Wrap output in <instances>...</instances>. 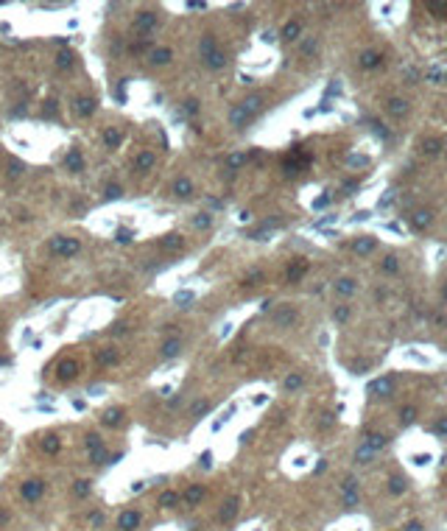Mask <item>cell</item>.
Listing matches in <instances>:
<instances>
[{
    "instance_id": "obj_23",
    "label": "cell",
    "mask_w": 447,
    "mask_h": 531,
    "mask_svg": "<svg viewBox=\"0 0 447 531\" xmlns=\"http://www.w3.org/2000/svg\"><path fill=\"white\" fill-rule=\"evenodd\" d=\"M380 59H383V56H380V51H363L361 53V62H358V64H361L363 70H369V67H378Z\"/></svg>"
},
{
    "instance_id": "obj_14",
    "label": "cell",
    "mask_w": 447,
    "mask_h": 531,
    "mask_svg": "<svg viewBox=\"0 0 447 531\" xmlns=\"http://www.w3.org/2000/svg\"><path fill=\"white\" fill-rule=\"evenodd\" d=\"M171 193L176 196V199H187V196H193V182H190L187 176H179L174 184H171Z\"/></svg>"
},
{
    "instance_id": "obj_58",
    "label": "cell",
    "mask_w": 447,
    "mask_h": 531,
    "mask_svg": "<svg viewBox=\"0 0 447 531\" xmlns=\"http://www.w3.org/2000/svg\"><path fill=\"white\" fill-rule=\"evenodd\" d=\"M433 431H436V433H442V436H444V433H447V420L436 422V428H433Z\"/></svg>"
},
{
    "instance_id": "obj_21",
    "label": "cell",
    "mask_w": 447,
    "mask_h": 531,
    "mask_svg": "<svg viewBox=\"0 0 447 531\" xmlns=\"http://www.w3.org/2000/svg\"><path fill=\"white\" fill-rule=\"evenodd\" d=\"M299 34H302V26L296 20H288L283 26V39H285V42H294V39H299Z\"/></svg>"
},
{
    "instance_id": "obj_3",
    "label": "cell",
    "mask_w": 447,
    "mask_h": 531,
    "mask_svg": "<svg viewBox=\"0 0 447 531\" xmlns=\"http://www.w3.org/2000/svg\"><path fill=\"white\" fill-rule=\"evenodd\" d=\"M70 106H73V112L79 118H92L95 109H98V98H92V95H76L70 101Z\"/></svg>"
},
{
    "instance_id": "obj_6",
    "label": "cell",
    "mask_w": 447,
    "mask_h": 531,
    "mask_svg": "<svg viewBox=\"0 0 447 531\" xmlns=\"http://www.w3.org/2000/svg\"><path fill=\"white\" fill-rule=\"evenodd\" d=\"M143 523V515L137 509H123L117 515V531H137Z\"/></svg>"
},
{
    "instance_id": "obj_19",
    "label": "cell",
    "mask_w": 447,
    "mask_h": 531,
    "mask_svg": "<svg viewBox=\"0 0 447 531\" xmlns=\"http://www.w3.org/2000/svg\"><path fill=\"white\" fill-rule=\"evenodd\" d=\"M121 140H123V134L117 132L115 126H106V129H104V148H106V151H117Z\"/></svg>"
},
{
    "instance_id": "obj_35",
    "label": "cell",
    "mask_w": 447,
    "mask_h": 531,
    "mask_svg": "<svg viewBox=\"0 0 447 531\" xmlns=\"http://www.w3.org/2000/svg\"><path fill=\"white\" fill-rule=\"evenodd\" d=\"M366 447H372L374 453L383 450V447H386V436H383V433H369V436H366Z\"/></svg>"
},
{
    "instance_id": "obj_50",
    "label": "cell",
    "mask_w": 447,
    "mask_h": 531,
    "mask_svg": "<svg viewBox=\"0 0 447 531\" xmlns=\"http://www.w3.org/2000/svg\"><path fill=\"white\" fill-rule=\"evenodd\" d=\"M400 422H403V425H411V422H414V408H403Z\"/></svg>"
},
{
    "instance_id": "obj_13",
    "label": "cell",
    "mask_w": 447,
    "mask_h": 531,
    "mask_svg": "<svg viewBox=\"0 0 447 531\" xmlns=\"http://www.w3.org/2000/svg\"><path fill=\"white\" fill-rule=\"evenodd\" d=\"M117 361H121V353H117L115 347H104V350H98V355H95V363H98V366H115Z\"/></svg>"
},
{
    "instance_id": "obj_27",
    "label": "cell",
    "mask_w": 447,
    "mask_h": 531,
    "mask_svg": "<svg viewBox=\"0 0 447 531\" xmlns=\"http://www.w3.org/2000/svg\"><path fill=\"white\" fill-rule=\"evenodd\" d=\"M302 386H305V378H302L299 372H291L288 378L283 380V389L285 391H296V389H302Z\"/></svg>"
},
{
    "instance_id": "obj_53",
    "label": "cell",
    "mask_w": 447,
    "mask_h": 531,
    "mask_svg": "<svg viewBox=\"0 0 447 531\" xmlns=\"http://www.w3.org/2000/svg\"><path fill=\"white\" fill-rule=\"evenodd\" d=\"M439 148H442V143H436V140H428V143H425V151H428V154H436Z\"/></svg>"
},
{
    "instance_id": "obj_25",
    "label": "cell",
    "mask_w": 447,
    "mask_h": 531,
    "mask_svg": "<svg viewBox=\"0 0 447 531\" xmlns=\"http://www.w3.org/2000/svg\"><path fill=\"white\" fill-rule=\"evenodd\" d=\"M433 221V216H431V210H416L414 216H411V224H414V229H425L428 224Z\"/></svg>"
},
{
    "instance_id": "obj_15",
    "label": "cell",
    "mask_w": 447,
    "mask_h": 531,
    "mask_svg": "<svg viewBox=\"0 0 447 531\" xmlns=\"http://www.w3.org/2000/svg\"><path fill=\"white\" fill-rule=\"evenodd\" d=\"M238 509H241V500H238V498H229V500H226V503L221 506V512H218V520H221V523L235 520V517H238Z\"/></svg>"
},
{
    "instance_id": "obj_30",
    "label": "cell",
    "mask_w": 447,
    "mask_h": 531,
    "mask_svg": "<svg viewBox=\"0 0 447 531\" xmlns=\"http://www.w3.org/2000/svg\"><path fill=\"white\" fill-rule=\"evenodd\" d=\"M294 319H296V313H294V308H279L277 313H274V321H277V325H294Z\"/></svg>"
},
{
    "instance_id": "obj_47",
    "label": "cell",
    "mask_w": 447,
    "mask_h": 531,
    "mask_svg": "<svg viewBox=\"0 0 447 531\" xmlns=\"http://www.w3.org/2000/svg\"><path fill=\"white\" fill-rule=\"evenodd\" d=\"M341 489H344V495H358V481L355 478H344Z\"/></svg>"
},
{
    "instance_id": "obj_26",
    "label": "cell",
    "mask_w": 447,
    "mask_h": 531,
    "mask_svg": "<svg viewBox=\"0 0 447 531\" xmlns=\"http://www.w3.org/2000/svg\"><path fill=\"white\" fill-rule=\"evenodd\" d=\"M336 291H338L341 296H352L355 291H358V285H355V280H352V277H341V280L336 283Z\"/></svg>"
},
{
    "instance_id": "obj_39",
    "label": "cell",
    "mask_w": 447,
    "mask_h": 531,
    "mask_svg": "<svg viewBox=\"0 0 447 531\" xmlns=\"http://www.w3.org/2000/svg\"><path fill=\"white\" fill-rule=\"evenodd\" d=\"M6 168H9V179H17L22 174V163H20V159H14V157L6 159Z\"/></svg>"
},
{
    "instance_id": "obj_48",
    "label": "cell",
    "mask_w": 447,
    "mask_h": 531,
    "mask_svg": "<svg viewBox=\"0 0 447 531\" xmlns=\"http://www.w3.org/2000/svg\"><path fill=\"white\" fill-rule=\"evenodd\" d=\"M84 445L89 447V450H95V447H101L104 442H101V436H98V433H87V436H84Z\"/></svg>"
},
{
    "instance_id": "obj_36",
    "label": "cell",
    "mask_w": 447,
    "mask_h": 531,
    "mask_svg": "<svg viewBox=\"0 0 447 531\" xmlns=\"http://www.w3.org/2000/svg\"><path fill=\"white\" fill-rule=\"evenodd\" d=\"M389 112L400 118V115H405V112H408V104H405L403 98H391V101H389Z\"/></svg>"
},
{
    "instance_id": "obj_43",
    "label": "cell",
    "mask_w": 447,
    "mask_h": 531,
    "mask_svg": "<svg viewBox=\"0 0 447 531\" xmlns=\"http://www.w3.org/2000/svg\"><path fill=\"white\" fill-rule=\"evenodd\" d=\"M87 492H89V481L87 478H81V481H76V484H73V495H76V498H84Z\"/></svg>"
},
{
    "instance_id": "obj_29",
    "label": "cell",
    "mask_w": 447,
    "mask_h": 531,
    "mask_svg": "<svg viewBox=\"0 0 447 531\" xmlns=\"http://www.w3.org/2000/svg\"><path fill=\"white\" fill-rule=\"evenodd\" d=\"M372 249H374V241H372V238H366V235L358 238V241L352 243V252L355 255H372Z\"/></svg>"
},
{
    "instance_id": "obj_20",
    "label": "cell",
    "mask_w": 447,
    "mask_h": 531,
    "mask_svg": "<svg viewBox=\"0 0 447 531\" xmlns=\"http://www.w3.org/2000/svg\"><path fill=\"white\" fill-rule=\"evenodd\" d=\"M56 67L59 70H73L76 67V53L73 51H59L56 53Z\"/></svg>"
},
{
    "instance_id": "obj_28",
    "label": "cell",
    "mask_w": 447,
    "mask_h": 531,
    "mask_svg": "<svg viewBox=\"0 0 447 531\" xmlns=\"http://www.w3.org/2000/svg\"><path fill=\"white\" fill-rule=\"evenodd\" d=\"M42 450L45 453H59V450H62V439H59L56 433H45V436H42Z\"/></svg>"
},
{
    "instance_id": "obj_59",
    "label": "cell",
    "mask_w": 447,
    "mask_h": 531,
    "mask_svg": "<svg viewBox=\"0 0 447 531\" xmlns=\"http://www.w3.org/2000/svg\"><path fill=\"white\" fill-rule=\"evenodd\" d=\"M442 294H444V299H447V285H444V291H442Z\"/></svg>"
},
{
    "instance_id": "obj_37",
    "label": "cell",
    "mask_w": 447,
    "mask_h": 531,
    "mask_svg": "<svg viewBox=\"0 0 447 531\" xmlns=\"http://www.w3.org/2000/svg\"><path fill=\"white\" fill-rule=\"evenodd\" d=\"M106 458H109V453H106V447H95V450H89V461L92 464H106Z\"/></svg>"
},
{
    "instance_id": "obj_9",
    "label": "cell",
    "mask_w": 447,
    "mask_h": 531,
    "mask_svg": "<svg viewBox=\"0 0 447 531\" xmlns=\"http://www.w3.org/2000/svg\"><path fill=\"white\" fill-rule=\"evenodd\" d=\"M207 498V489L201 487V484H190L187 489L182 492V500H184V506H199L201 500Z\"/></svg>"
},
{
    "instance_id": "obj_54",
    "label": "cell",
    "mask_w": 447,
    "mask_h": 531,
    "mask_svg": "<svg viewBox=\"0 0 447 531\" xmlns=\"http://www.w3.org/2000/svg\"><path fill=\"white\" fill-rule=\"evenodd\" d=\"M201 467H213V453H201Z\"/></svg>"
},
{
    "instance_id": "obj_55",
    "label": "cell",
    "mask_w": 447,
    "mask_h": 531,
    "mask_svg": "<svg viewBox=\"0 0 447 531\" xmlns=\"http://www.w3.org/2000/svg\"><path fill=\"white\" fill-rule=\"evenodd\" d=\"M115 238H117V241H121V243H129V241H132V232H126V229H121V232H117V235H115Z\"/></svg>"
},
{
    "instance_id": "obj_44",
    "label": "cell",
    "mask_w": 447,
    "mask_h": 531,
    "mask_svg": "<svg viewBox=\"0 0 447 531\" xmlns=\"http://www.w3.org/2000/svg\"><path fill=\"white\" fill-rule=\"evenodd\" d=\"M210 224H213V218L207 216V213H199V216L193 218V226H196V229H207Z\"/></svg>"
},
{
    "instance_id": "obj_1",
    "label": "cell",
    "mask_w": 447,
    "mask_h": 531,
    "mask_svg": "<svg viewBox=\"0 0 447 531\" xmlns=\"http://www.w3.org/2000/svg\"><path fill=\"white\" fill-rule=\"evenodd\" d=\"M260 106H263V98H260V95H249L246 101H241V104L229 112V123L235 129H246V123L260 112Z\"/></svg>"
},
{
    "instance_id": "obj_33",
    "label": "cell",
    "mask_w": 447,
    "mask_h": 531,
    "mask_svg": "<svg viewBox=\"0 0 447 531\" xmlns=\"http://www.w3.org/2000/svg\"><path fill=\"white\" fill-rule=\"evenodd\" d=\"M305 271H308V263H305V260H296V263H291V268H288V280H291V283H296Z\"/></svg>"
},
{
    "instance_id": "obj_18",
    "label": "cell",
    "mask_w": 447,
    "mask_h": 531,
    "mask_svg": "<svg viewBox=\"0 0 447 531\" xmlns=\"http://www.w3.org/2000/svg\"><path fill=\"white\" fill-rule=\"evenodd\" d=\"M159 246H162L165 252H176V249L184 246V238L179 235V232H168V235L159 238Z\"/></svg>"
},
{
    "instance_id": "obj_56",
    "label": "cell",
    "mask_w": 447,
    "mask_h": 531,
    "mask_svg": "<svg viewBox=\"0 0 447 531\" xmlns=\"http://www.w3.org/2000/svg\"><path fill=\"white\" fill-rule=\"evenodd\" d=\"M405 531H425V528H422V523H419V520H411L408 526H405Z\"/></svg>"
},
{
    "instance_id": "obj_24",
    "label": "cell",
    "mask_w": 447,
    "mask_h": 531,
    "mask_svg": "<svg viewBox=\"0 0 447 531\" xmlns=\"http://www.w3.org/2000/svg\"><path fill=\"white\" fill-rule=\"evenodd\" d=\"M204 64L210 70H221V67H226V56H224V51H213L210 56H204Z\"/></svg>"
},
{
    "instance_id": "obj_16",
    "label": "cell",
    "mask_w": 447,
    "mask_h": 531,
    "mask_svg": "<svg viewBox=\"0 0 447 531\" xmlns=\"http://www.w3.org/2000/svg\"><path fill=\"white\" fill-rule=\"evenodd\" d=\"M101 425H104V428L123 425V408H106L104 414H101Z\"/></svg>"
},
{
    "instance_id": "obj_2",
    "label": "cell",
    "mask_w": 447,
    "mask_h": 531,
    "mask_svg": "<svg viewBox=\"0 0 447 531\" xmlns=\"http://www.w3.org/2000/svg\"><path fill=\"white\" fill-rule=\"evenodd\" d=\"M48 252H51L53 258L70 260L73 255L81 252V241H79V238H67V235H56L51 243H48Z\"/></svg>"
},
{
    "instance_id": "obj_32",
    "label": "cell",
    "mask_w": 447,
    "mask_h": 531,
    "mask_svg": "<svg viewBox=\"0 0 447 531\" xmlns=\"http://www.w3.org/2000/svg\"><path fill=\"white\" fill-rule=\"evenodd\" d=\"M199 51H201V59H204V56H210L213 51H218V45H216V37H213V34H204V37H201V45H199Z\"/></svg>"
},
{
    "instance_id": "obj_17",
    "label": "cell",
    "mask_w": 447,
    "mask_h": 531,
    "mask_svg": "<svg viewBox=\"0 0 447 531\" xmlns=\"http://www.w3.org/2000/svg\"><path fill=\"white\" fill-rule=\"evenodd\" d=\"M157 503H159V509H176L182 503V495L174 492V489H165V492H159Z\"/></svg>"
},
{
    "instance_id": "obj_5",
    "label": "cell",
    "mask_w": 447,
    "mask_h": 531,
    "mask_svg": "<svg viewBox=\"0 0 447 531\" xmlns=\"http://www.w3.org/2000/svg\"><path fill=\"white\" fill-rule=\"evenodd\" d=\"M79 378V363L73 361V358H62L56 366V380L59 383H70V380Z\"/></svg>"
},
{
    "instance_id": "obj_42",
    "label": "cell",
    "mask_w": 447,
    "mask_h": 531,
    "mask_svg": "<svg viewBox=\"0 0 447 531\" xmlns=\"http://www.w3.org/2000/svg\"><path fill=\"white\" fill-rule=\"evenodd\" d=\"M121 196H123L121 184H106L104 188V199H121Z\"/></svg>"
},
{
    "instance_id": "obj_34",
    "label": "cell",
    "mask_w": 447,
    "mask_h": 531,
    "mask_svg": "<svg viewBox=\"0 0 447 531\" xmlns=\"http://www.w3.org/2000/svg\"><path fill=\"white\" fill-rule=\"evenodd\" d=\"M210 408H213V405H210V400H199V403H196L193 408H190V417H193V420H201V417H204Z\"/></svg>"
},
{
    "instance_id": "obj_49",
    "label": "cell",
    "mask_w": 447,
    "mask_h": 531,
    "mask_svg": "<svg viewBox=\"0 0 447 531\" xmlns=\"http://www.w3.org/2000/svg\"><path fill=\"white\" fill-rule=\"evenodd\" d=\"M226 163H229V168H241V165L246 163V157H243V154H232V157L226 159Z\"/></svg>"
},
{
    "instance_id": "obj_12",
    "label": "cell",
    "mask_w": 447,
    "mask_h": 531,
    "mask_svg": "<svg viewBox=\"0 0 447 531\" xmlns=\"http://www.w3.org/2000/svg\"><path fill=\"white\" fill-rule=\"evenodd\" d=\"M182 353V338L174 336L168 338V341H162V347H159V355H162V361H171V358H176Z\"/></svg>"
},
{
    "instance_id": "obj_38",
    "label": "cell",
    "mask_w": 447,
    "mask_h": 531,
    "mask_svg": "<svg viewBox=\"0 0 447 531\" xmlns=\"http://www.w3.org/2000/svg\"><path fill=\"white\" fill-rule=\"evenodd\" d=\"M87 523H89L92 528H101V526H106V515H104L101 509H98V512H89V515H87Z\"/></svg>"
},
{
    "instance_id": "obj_45",
    "label": "cell",
    "mask_w": 447,
    "mask_h": 531,
    "mask_svg": "<svg viewBox=\"0 0 447 531\" xmlns=\"http://www.w3.org/2000/svg\"><path fill=\"white\" fill-rule=\"evenodd\" d=\"M316 48H319L316 37H308L305 42H302V53H305V56H313V53H316Z\"/></svg>"
},
{
    "instance_id": "obj_22",
    "label": "cell",
    "mask_w": 447,
    "mask_h": 531,
    "mask_svg": "<svg viewBox=\"0 0 447 531\" xmlns=\"http://www.w3.org/2000/svg\"><path fill=\"white\" fill-rule=\"evenodd\" d=\"M154 163H157L154 151H140V154H137V159H134L137 171H151V168H154Z\"/></svg>"
},
{
    "instance_id": "obj_8",
    "label": "cell",
    "mask_w": 447,
    "mask_h": 531,
    "mask_svg": "<svg viewBox=\"0 0 447 531\" xmlns=\"http://www.w3.org/2000/svg\"><path fill=\"white\" fill-rule=\"evenodd\" d=\"M391 389H394V378H374L372 383H369V395L372 397H389Z\"/></svg>"
},
{
    "instance_id": "obj_52",
    "label": "cell",
    "mask_w": 447,
    "mask_h": 531,
    "mask_svg": "<svg viewBox=\"0 0 447 531\" xmlns=\"http://www.w3.org/2000/svg\"><path fill=\"white\" fill-rule=\"evenodd\" d=\"M187 302H193V294H190V291H187V294H179L176 296V305L179 308H187Z\"/></svg>"
},
{
    "instance_id": "obj_41",
    "label": "cell",
    "mask_w": 447,
    "mask_h": 531,
    "mask_svg": "<svg viewBox=\"0 0 447 531\" xmlns=\"http://www.w3.org/2000/svg\"><path fill=\"white\" fill-rule=\"evenodd\" d=\"M383 271L397 274V271H400V260H397L394 255H386V258H383Z\"/></svg>"
},
{
    "instance_id": "obj_40",
    "label": "cell",
    "mask_w": 447,
    "mask_h": 531,
    "mask_svg": "<svg viewBox=\"0 0 447 531\" xmlns=\"http://www.w3.org/2000/svg\"><path fill=\"white\" fill-rule=\"evenodd\" d=\"M349 313H352V310H349V305H336V310H333V316H336L338 325H347V321H349Z\"/></svg>"
},
{
    "instance_id": "obj_51",
    "label": "cell",
    "mask_w": 447,
    "mask_h": 531,
    "mask_svg": "<svg viewBox=\"0 0 447 531\" xmlns=\"http://www.w3.org/2000/svg\"><path fill=\"white\" fill-rule=\"evenodd\" d=\"M184 112H187V115H196V112H199V101H196V98L184 101Z\"/></svg>"
},
{
    "instance_id": "obj_7",
    "label": "cell",
    "mask_w": 447,
    "mask_h": 531,
    "mask_svg": "<svg viewBox=\"0 0 447 531\" xmlns=\"http://www.w3.org/2000/svg\"><path fill=\"white\" fill-rule=\"evenodd\" d=\"M157 22H159V14H157V11H151V9L137 11V17H134V28H137V31H151V28H157Z\"/></svg>"
},
{
    "instance_id": "obj_31",
    "label": "cell",
    "mask_w": 447,
    "mask_h": 531,
    "mask_svg": "<svg viewBox=\"0 0 447 531\" xmlns=\"http://www.w3.org/2000/svg\"><path fill=\"white\" fill-rule=\"evenodd\" d=\"M372 461H374V450L366 447V445H361L355 450V464H372Z\"/></svg>"
},
{
    "instance_id": "obj_46",
    "label": "cell",
    "mask_w": 447,
    "mask_h": 531,
    "mask_svg": "<svg viewBox=\"0 0 447 531\" xmlns=\"http://www.w3.org/2000/svg\"><path fill=\"white\" fill-rule=\"evenodd\" d=\"M389 489H391L394 495H403V492H405V478H400V475H397V478H391V481H389Z\"/></svg>"
},
{
    "instance_id": "obj_57",
    "label": "cell",
    "mask_w": 447,
    "mask_h": 531,
    "mask_svg": "<svg viewBox=\"0 0 447 531\" xmlns=\"http://www.w3.org/2000/svg\"><path fill=\"white\" fill-rule=\"evenodd\" d=\"M112 336H126V325H115L112 327Z\"/></svg>"
},
{
    "instance_id": "obj_4",
    "label": "cell",
    "mask_w": 447,
    "mask_h": 531,
    "mask_svg": "<svg viewBox=\"0 0 447 531\" xmlns=\"http://www.w3.org/2000/svg\"><path fill=\"white\" fill-rule=\"evenodd\" d=\"M20 492H22V498H26L28 503H37V500L45 495V481L42 478H28V481H22Z\"/></svg>"
},
{
    "instance_id": "obj_10",
    "label": "cell",
    "mask_w": 447,
    "mask_h": 531,
    "mask_svg": "<svg viewBox=\"0 0 447 531\" xmlns=\"http://www.w3.org/2000/svg\"><path fill=\"white\" fill-rule=\"evenodd\" d=\"M64 168L70 174H81L84 171V154H81V148H70L67 157H64Z\"/></svg>"
},
{
    "instance_id": "obj_11",
    "label": "cell",
    "mask_w": 447,
    "mask_h": 531,
    "mask_svg": "<svg viewBox=\"0 0 447 531\" xmlns=\"http://www.w3.org/2000/svg\"><path fill=\"white\" fill-rule=\"evenodd\" d=\"M171 59H174V51H171V48H154V51L148 53V64H151V67H165V64H171Z\"/></svg>"
}]
</instances>
